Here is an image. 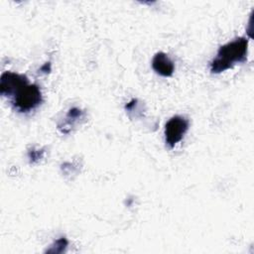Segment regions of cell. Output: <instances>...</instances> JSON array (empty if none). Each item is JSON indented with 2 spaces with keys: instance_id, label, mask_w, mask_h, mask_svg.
Returning a JSON list of instances; mask_svg holds the SVG:
<instances>
[{
  "instance_id": "cell-1",
  "label": "cell",
  "mask_w": 254,
  "mask_h": 254,
  "mask_svg": "<svg viewBox=\"0 0 254 254\" xmlns=\"http://www.w3.org/2000/svg\"><path fill=\"white\" fill-rule=\"evenodd\" d=\"M248 39L238 37L224 45H222L210 62V71L212 73H220L231 68L234 64L243 63L247 60Z\"/></svg>"
},
{
  "instance_id": "cell-5",
  "label": "cell",
  "mask_w": 254,
  "mask_h": 254,
  "mask_svg": "<svg viewBox=\"0 0 254 254\" xmlns=\"http://www.w3.org/2000/svg\"><path fill=\"white\" fill-rule=\"evenodd\" d=\"M153 69L162 76H171L175 70L173 61L164 52L156 53L152 60Z\"/></svg>"
},
{
  "instance_id": "cell-6",
  "label": "cell",
  "mask_w": 254,
  "mask_h": 254,
  "mask_svg": "<svg viewBox=\"0 0 254 254\" xmlns=\"http://www.w3.org/2000/svg\"><path fill=\"white\" fill-rule=\"evenodd\" d=\"M68 245L67 240L64 237H61L59 239H57L54 244L51 245V247L47 250V252L49 253H63L65 251L66 247Z\"/></svg>"
},
{
  "instance_id": "cell-2",
  "label": "cell",
  "mask_w": 254,
  "mask_h": 254,
  "mask_svg": "<svg viewBox=\"0 0 254 254\" xmlns=\"http://www.w3.org/2000/svg\"><path fill=\"white\" fill-rule=\"evenodd\" d=\"M42 102V91L38 84L28 83L19 89L12 97V104L19 112L35 109Z\"/></svg>"
},
{
  "instance_id": "cell-3",
  "label": "cell",
  "mask_w": 254,
  "mask_h": 254,
  "mask_svg": "<svg viewBox=\"0 0 254 254\" xmlns=\"http://www.w3.org/2000/svg\"><path fill=\"white\" fill-rule=\"evenodd\" d=\"M189 120L181 115L171 117L165 125V140L170 148H174L189 129Z\"/></svg>"
},
{
  "instance_id": "cell-4",
  "label": "cell",
  "mask_w": 254,
  "mask_h": 254,
  "mask_svg": "<svg viewBox=\"0 0 254 254\" xmlns=\"http://www.w3.org/2000/svg\"><path fill=\"white\" fill-rule=\"evenodd\" d=\"M28 78L24 74L4 71L0 77V93L3 96L13 97L24 85L28 84Z\"/></svg>"
},
{
  "instance_id": "cell-7",
  "label": "cell",
  "mask_w": 254,
  "mask_h": 254,
  "mask_svg": "<svg viewBox=\"0 0 254 254\" xmlns=\"http://www.w3.org/2000/svg\"><path fill=\"white\" fill-rule=\"evenodd\" d=\"M42 157V155L40 154V152L39 151H30L29 152V158L31 159V161L32 162H36L37 160H39L40 158Z\"/></svg>"
}]
</instances>
